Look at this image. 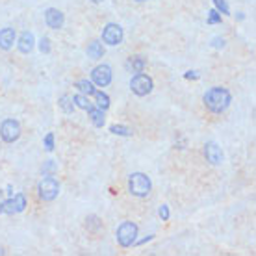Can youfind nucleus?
Listing matches in <instances>:
<instances>
[{
  "mask_svg": "<svg viewBox=\"0 0 256 256\" xmlns=\"http://www.w3.org/2000/svg\"><path fill=\"white\" fill-rule=\"evenodd\" d=\"M202 104L204 108L214 114V116H221L226 110L230 108L232 104V93L223 86H214V88H208L202 95Z\"/></svg>",
  "mask_w": 256,
  "mask_h": 256,
  "instance_id": "obj_1",
  "label": "nucleus"
},
{
  "mask_svg": "<svg viewBox=\"0 0 256 256\" xmlns=\"http://www.w3.org/2000/svg\"><path fill=\"white\" fill-rule=\"evenodd\" d=\"M126 188L128 193L136 198H147L150 193H152V180L147 173H141V171H136V173L128 174L126 180Z\"/></svg>",
  "mask_w": 256,
  "mask_h": 256,
  "instance_id": "obj_2",
  "label": "nucleus"
},
{
  "mask_svg": "<svg viewBox=\"0 0 256 256\" xmlns=\"http://www.w3.org/2000/svg\"><path fill=\"white\" fill-rule=\"evenodd\" d=\"M60 180L54 176V174H43V178L38 182V188H36V192H38V198L39 200H43V202H52V200H56L60 195Z\"/></svg>",
  "mask_w": 256,
  "mask_h": 256,
  "instance_id": "obj_3",
  "label": "nucleus"
},
{
  "mask_svg": "<svg viewBox=\"0 0 256 256\" xmlns=\"http://www.w3.org/2000/svg\"><path fill=\"white\" fill-rule=\"evenodd\" d=\"M138 236H140V226H138V223H134V221H122L116 230L117 245L122 247V249L134 247Z\"/></svg>",
  "mask_w": 256,
  "mask_h": 256,
  "instance_id": "obj_4",
  "label": "nucleus"
},
{
  "mask_svg": "<svg viewBox=\"0 0 256 256\" xmlns=\"http://www.w3.org/2000/svg\"><path fill=\"white\" fill-rule=\"evenodd\" d=\"M28 208V197L24 193H13L12 197H4L0 200V216H17Z\"/></svg>",
  "mask_w": 256,
  "mask_h": 256,
  "instance_id": "obj_5",
  "label": "nucleus"
},
{
  "mask_svg": "<svg viewBox=\"0 0 256 256\" xmlns=\"http://www.w3.org/2000/svg\"><path fill=\"white\" fill-rule=\"evenodd\" d=\"M130 91L134 93L136 96H147L154 91V80L152 76H148L147 72H136L130 76Z\"/></svg>",
  "mask_w": 256,
  "mask_h": 256,
  "instance_id": "obj_6",
  "label": "nucleus"
},
{
  "mask_svg": "<svg viewBox=\"0 0 256 256\" xmlns=\"http://www.w3.org/2000/svg\"><path fill=\"white\" fill-rule=\"evenodd\" d=\"M100 41L104 46H119L124 41V28L119 22H106L100 32Z\"/></svg>",
  "mask_w": 256,
  "mask_h": 256,
  "instance_id": "obj_7",
  "label": "nucleus"
},
{
  "mask_svg": "<svg viewBox=\"0 0 256 256\" xmlns=\"http://www.w3.org/2000/svg\"><path fill=\"white\" fill-rule=\"evenodd\" d=\"M22 136V128H20V122L13 117H8L0 122V140L12 145V143H17Z\"/></svg>",
  "mask_w": 256,
  "mask_h": 256,
  "instance_id": "obj_8",
  "label": "nucleus"
},
{
  "mask_svg": "<svg viewBox=\"0 0 256 256\" xmlns=\"http://www.w3.org/2000/svg\"><path fill=\"white\" fill-rule=\"evenodd\" d=\"M90 80L95 84L98 90L108 88L110 84H112V80H114V69H112V65H108V64L95 65L90 72Z\"/></svg>",
  "mask_w": 256,
  "mask_h": 256,
  "instance_id": "obj_9",
  "label": "nucleus"
},
{
  "mask_svg": "<svg viewBox=\"0 0 256 256\" xmlns=\"http://www.w3.org/2000/svg\"><path fill=\"white\" fill-rule=\"evenodd\" d=\"M202 156H204V160L214 167L221 166L224 162L223 148L219 147V143H216V141H206L204 147H202Z\"/></svg>",
  "mask_w": 256,
  "mask_h": 256,
  "instance_id": "obj_10",
  "label": "nucleus"
},
{
  "mask_svg": "<svg viewBox=\"0 0 256 256\" xmlns=\"http://www.w3.org/2000/svg\"><path fill=\"white\" fill-rule=\"evenodd\" d=\"M43 19H45L46 28L56 30V32L65 26V13L62 10H58V8H46L43 12Z\"/></svg>",
  "mask_w": 256,
  "mask_h": 256,
  "instance_id": "obj_11",
  "label": "nucleus"
},
{
  "mask_svg": "<svg viewBox=\"0 0 256 256\" xmlns=\"http://www.w3.org/2000/svg\"><path fill=\"white\" fill-rule=\"evenodd\" d=\"M36 36H34V32H30V30H24V32H20L19 36H17V43H15V46H17V50L20 52V54H30V52L36 48Z\"/></svg>",
  "mask_w": 256,
  "mask_h": 256,
  "instance_id": "obj_12",
  "label": "nucleus"
},
{
  "mask_svg": "<svg viewBox=\"0 0 256 256\" xmlns=\"http://www.w3.org/2000/svg\"><path fill=\"white\" fill-rule=\"evenodd\" d=\"M17 43V30L12 26H4L0 28V50L10 52Z\"/></svg>",
  "mask_w": 256,
  "mask_h": 256,
  "instance_id": "obj_13",
  "label": "nucleus"
},
{
  "mask_svg": "<svg viewBox=\"0 0 256 256\" xmlns=\"http://www.w3.org/2000/svg\"><path fill=\"white\" fill-rule=\"evenodd\" d=\"M104 54H106V46H104V43L100 39H93V41H90L88 46H86V56L90 60L98 62V60L104 58Z\"/></svg>",
  "mask_w": 256,
  "mask_h": 256,
  "instance_id": "obj_14",
  "label": "nucleus"
},
{
  "mask_svg": "<svg viewBox=\"0 0 256 256\" xmlns=\"http://www.w3.org/2000/svg\"><path fill=\"white\" fill-rule=\"evenodd\" d=\"M124 69L130 74H136V72H143L147 69V58L145 56H130V58L124 62Z\"/></svg>",
  "mask_w": 256,
  "mask_h": 256,
  "instance_id": "obj_15",
  "label": "nucleus"
},
{
  "mask_svg": "<svg viewBox=\"0 0 256 256\" xmlns=\"http://www.w3.org/2000/svg\"><path fill=\"white\" fill-rule=\"evenodd\" d=\"M86 112H88V116H90L91 122H93V126L95 128H102L104 124H106V112H104V110L96 108L95 104H91Z\"/></svg>",
  "mask_w": 256,
  "mask_h": 256,
  "instance_id": "obj_16",
  "label": "nucleus"
},
{
  "mask_svg": "<svg viewBox=\"0 0 256 256\" xmlns=\"http://www.w3.org/2000/svg\"><path fill=\"white\" fill-rule=\"evenodd\" d=\"M91 98H93V104H95L96 108L104 110V112H108L112 108V98H110V95L104 90H96Z\"/></svg>",
  "mask_w": 256,
  "mask_h": 256,
  "instance_id": "obj_17",
  "label": "nucleus"
},
{
  "mask_svg": "<svg viewBox=\"0 0 256 256\" xmlns=\"http://www.w3.org/2000/svg\"><path fill=\"white\" fill-rule=\"evenodd\" d=\"M74 88H76L78 93H82V95L90 96V98L93 96V93L98 90L95 84L91 82L90 78H80V80H76V82H74Z\"/></svg>",
  "mask_w": 256,
  "mask_h": 256,
  "instance_id": "obj_18",
  "label": "nucleus"
},
{
  "mask_svg": "<svg viewBox=\"0 0 256 256\" xmlns=\"http://www.w3.org/2000/svg\"><path fill=\"white\" fill-rule=\"evenodd\" d=\"M84 226H86V230L90 232V234H98V232L102 230V219L98 218L96 214H90V216L86 218Z\"/></svg>",
  "mask_w": 256,
  "mask_h": 256,
  "instance_id": "obj_19",
  "label": "nucleus"
},
{
  "mask_svg": "<svg viewBox=\"0 0 256 256\" xmlns=\"http://www.w3.org/2000/svg\"><path fill=\"white\" fill-rule=\"evenodd\" d=\"M58 106L65 116H72V114L76 112V106H74V102H72V95H67V93L58 98Z\"/></svg>",
  "mask_w": 256,
  "mask_h": 256,
  "instance_id": "obj_20",
  "label": "nucleus"
},
{
  "mask_svg": "<svg viewBox=\"0 0 256 256\" xmlns=\"http://www.w3.org/2000/svg\"><path fill=\"white\" fill-rule=\"evenodd\" d=\"M110 134L114 136H119V138H132V134H134V130L130 126H126V124H110Z\"/></svg>",
  "mask_w": 256,
  "mask_h": 256,
  "instance_id": "obj_21",
  "label": "nucleus"
},
{
  "mask_svg": "<svg viewBox=\"0 0 256 256\" xmlns=\"http://www.w3.org/2000/svg\"><path fill=\"white\" fill-rule=\"evenodd\" d=\"M72 102H74V106H76V110H84V112H86V110L90 108L91 104V98L90 96H86V95H82V93H74V95H72Z\"/></svg>",
  "mask_w": 256,
  "mask_h": 256,
  "instance_id": "obj_22",
  "label": "nucleus"
},
{
  "mask_svg": "<svg viewBox=\"0 0 256 256\" xmlns=\"http://www.w3.org/2000/svg\"><path fill=\"white\" fill-rule=\"evenodd\" d=\"M36 46H38V50L41 52V54H50V52H52L50 38H48V36H43L39 41H36Z\"/></svg>",
  "mask_w": 256,
  "mask_h": 256,
  "instance_id": "obj_23",
  "label": "nucleus"
},
{
  "mask_svg": "<svg viewBox=\"0 0 256 256\" xmlns=\"http://www.w3.org/2000/svg\"><path fill=\"white\" fill-rule=\"evenodd\" d=\"M221 22H223V15H221L216 8H212L210 12L206 13V24L216 26V24H221Z\"/></svg>",
  "mask_w": 256,
  "mask_h": 256,
  "instance_id": "obj_24",
  "label": "nucleus"
},
{
  "mask_svg": "<svg viewBox=\"0 0 256 256\" xmlns=\"http://www.w3.org/2000/svg\"><path fill=\"white\" fill-rule=\"evenodd\" d=\"M58 173V162L56 160H45L43 162V166H41V176L43 174H56Z\"/></svg>",
  "mask_w": 256,
  "mask_h": 256,
  "instance_id": "obj_25",
  "label": "nucleus"
},
{
  "mask_svg": "<svg viewBox=\"0 0 256 256\" xmlns=\"http://www.w3.org/2000/svg\"><path fill=\"white\" fill-rule=\"evenodd\" d=\"M43 148H45L46 152H54V148H56V136L54 132H46L45 138H43Z\"/></svg>",
  "mask_w": 256,
  "mask_h": 256,
  "instance_id": "obj_26",
  "label": "nucleus"
},
{
  "mask_svg": "<svg viewBox=\"0 0 256 256\" xmlns=\"http://www.w3.org/2000/svg\"><path fill=\"white\" fill-rule=\"evenodd\" d=\"M214 2V8L218 10L223 17H228V15H232L230 13V6H228V2L226 0H212Z\"/></svg>",
  "mask_w": 256,
  "mask_h": 256,
  "instance_id": "obj_27",
  "label": "nucleus"
},
{
  "mask_svg": "<svg viewBox=\"0 0 256 256\" xmlns=\"http://www.w3.org/2000/svg\"><path fill=\"white\" fill-rule=\"evenodd\" d=\"M210 46L214 50H224L226 48V39L221 38V36H216V38H212Z\"/></svg>",
  "mask_w": 256,
  "mask_h": 256,
  "instance_id": "obj_28",
  "label": "nucleus"
},
{
  "mask_svg": "<svg viewBox=\"0 0 256 256\" xmlns=\"http://www.w3.org/2000/svg\"><path fill=\"white\" fill-rule=\"evenodd\" d=\"M158 218H160L162 221H166V223L171 219V208H169V204H166V202H164V204L158 208Z\"/></svg>",
  "mask_w": 256,
  "mask_h": 256,
  "instance_id": "obj_29",
  "label": "nucleus"
},
{
  "mask_svg": "<svg viewBox=\"0 0 256 256\" xmlns=\"http://www.w3.org/2000/svg\"><path fill=\"white\" fill-rule=\"evenodd\" d=\"M184 80H190V82H197L200 80V72L197 69H190L184 72Z\"/></svg>",
  "mask_w": 256,
  "mask_h": 256,
  "instance_id": "obj_30",
  "label": "nucleus"
},
{
  "mask_svg": "<svg viewBox=\"0 0 256 256\" xmlns=\"http://www.w3.org/2000/svg\"><path fill=\"white\" fill-rule=\"evenodd\" d=\"M154 238H156V234H148V236H145V238H138V240H136V244H134V247H141V245L150 244Z\"/></svg>",
  "mask_w": 256,
  "mask_h": 256,
  "instance_id": "obj_31",
  "label": "nucleus"
},
{
  "mask_svg": "<svg viewBox=\"0 0 256 256\" xmlns=\"http://www.w3.org/2000/svg\"><path fill=\"white\" fill-rule=\"evenodd\" d=\"M234 17H236V20H238V22H244V20L247 19V15H245L244 12H238L236 15H234Z\"/></svg>",
  "mask_w": 256,
  "mask_h": 256,
  "instance_id": "obj_32",
  "label": "nucleus"
},
{
  "mask_svg": "<svg viewBox=\"0 0 256 256\" xmlns=\"http://www.w3.org/2000/svg\"><path fill=\"white\" fill-rule=\"evenodd\" d=\"M4 193H6V197H12V195H13V186H12V184H8L6 190H4Z\"/></svg>",
  "mask_w": 256,
  "mask_h": 256,
  "instance_id": "obj_33",
  "label": "nucleus"
},
{
  "mask_svg": "<svg viewBox=\"0 0 256 256\" xmlns=\"http://www.w3.org/2000/svg\"><path fill=\"white\" fill-rule=\"evenodd\" d=\"M90 2H91V4H102L104 0H90Z\"/></svg>",
  "mask_w": 256,
  "mask_h": 256,
  "instance_id": "obj_34",
  "label": "nucleus"
},
{
  "mask_svg": "<svg viewBox=\"0 0 256 256\" xmlns=\"http://www.w3.org/2000/svg\"><path fill=\"white\" fill-rule=\"evenodd\" d=\"M4 197H6V193H4V190H0V200H2Z\"/></svg>",
  "mask_w": 256,
  "mask_h": 256,
  "instance_id": "obj_35",
  "label": "nucleus"
},
{
  "mask_svg": "<svg viewBox=\"0 0 256 256\" xmlns=\"http://www.w3.org/2000/svg\"><path fill=\"white\" fill-rule=\"evenodd\" d=\"M6 254V250H4V247H0V256H4Z\"/></svg>",
  "mask_w": 256,
  "mask_h": 256,
  "instance_id": "obj_36",
  "label": "nucleus"
},
{
  "mask_svg": "<svg viewBox=\"0 0 256 256\" xmlns=\"http://www.w3.org/2000/svg\"><path fill=\"white\" fill-rule=\"evenodd\" d=\"M134 2H147V0H134Z\"/></svg>",
  "mask_w": 256,
  "mask_h": 256,
  "instance_id": "obj_37",
  "label": "nucleus"
}]
</instances>
